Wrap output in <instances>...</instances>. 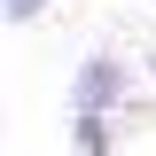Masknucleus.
I'll return each instance as SVG.
<instances>
[{
    "mask_svg": "<svg viewBox=\"0 0 156 156\" xmlns=\"http://www.w3.org/2000/svg\"><path fill=\"white\" fill-rule=\"evenodd\" d=\"M148 70H156V55H148Z\"/></svg>",
    "mask_w": 156,
    "mask_h": 156,
    "instance_id": "nucleus-4",
    "label": "nucleus"
},
{
    "mask_svg": "<svg viewBox=\"0 0 156 156\" xmlns=\"http://www.w3.org/2000/svg\"><path fill=\"white\" fill-rule=\"evenodd\" d=\"M117 101H125V62L117 55H86L70 78V117H109Z\"/></svg>",
    "mask_w": 156,
    "mask_h": 156,
    "instance_id": "nucleus-1",
    "label": "nucleus"
},
{
    "mask_svg": "<svg viewBox=\"0 0 156 156\" xmlns=\"http://www.w3.org/2000/svg\"><path fill=\"white\" fill-rule=\"evenodd\" d=\"M70 148L78 156H109V125L101 117H70Z\"/></svg>",
    "mask_w": 156,
    "mask_h": 156,
    "instance_id": "nucleus-2",
    "label": "nucleus"
},
{
    "mask_svg": "<svg viewBox=\"0 0 156 156\" xmlns=\"http://www.w3.org/2000/svg\"><path fill=\"white\" fill-rule=\"evenodd\" d=\"M0 16H8V23H39V16H47V0H0Z\"/></svg>",
    "mask_w": 156,
    "mask_h": 156,
    "instance_id": "nucleus-3",
    "label": "nucleus"
}]
</instances>
